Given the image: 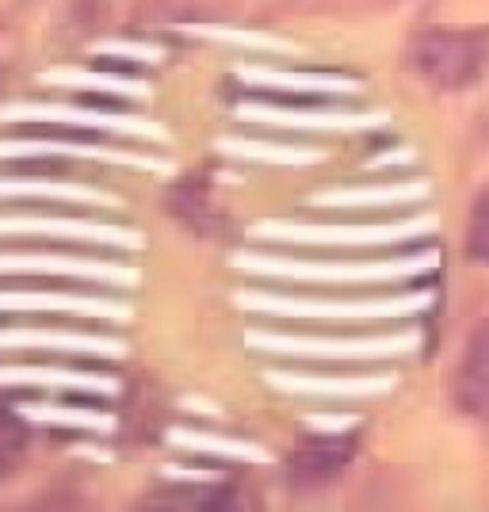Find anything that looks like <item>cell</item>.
Returning a JSON list of instances; mask_svg holds the SVG:
<instances>
[{
    "label": "cell",
    "mask_w": 489,
    "mask_h": 512,
    "mask_svg": "<svg viewBox=\"0 0 489 512\" xmlns=\"http://www.w3.org/2000/svg\"><path fill=\"white\" fill-rule=\"evenodd\" d=\"M0 241L20 245H85V249H138L142 237L88 214H73L62 207H8L0 214Z\"/></svg>",
    "instance_id": "1"
},
{
    "label": "cell",
    "mask_w": 489,
    "mask_h": 512,
    "mask_svg": "<svg viewBox=\"0 0 489 512\" xmlns=\"http://www.w3.org/2000/svg\"><path fill=\"white\" fill-rule=\"evenodd\" d=\"M413 73L440 92L478 85L489 65L486 27H428L409 46Z\"/></svg>",
    "instance_id": "2"
},
{
    "label": "cell",
    "mask_w": 489,
    "mask_h": 512,
    "mask_svg": "<svg viewBox=\"0 0 489 512\" xmlns=\"http://www.w3.org/2000/svg\"><path fill=\"white\" fill-rule=\"evenodd\" d=\"M0 276H58L96 287H130L138 272L100 253H73V249H12L0 253Z\"/></svg>",
    "instance_id": "3"
},
{
    "label": "cell",
    "mask_w": 489,
    "mask_h": 512,
    "mask_svg": "<svg viewBox=\"0 0 489 512\" xmlns=\"http://www.w3.org/2000/svg\"><path fill=\"white\" fill-rule=\"evenodd\" d=\"M360 440L352 432H333V436H302L295 451L287 455V482L295 490H321L329 482H337L348 463L356 459Z\"/></svg>",
    "instance_id": "4"
},
{
    "label": "cell",
    "mask_w": 489,
    "mask_h": 512,
    "mask_svg": "<svg viewBox=\"0 0 489 512\" xmlns=\"http://www.w3.org/2000/svg\"><path fill=\"white\" fill-rule=\"evenodd\" d=\"M8 119H31V123H65L69 134H88V138H161V130L146 119H130V115H111L100 107L73 111V107H16L8 111Z\"/></svg>",
    "instance_id": "5"
},
{
    "label": "cell",
    "mask_w": 489,
    "mask_h": 512,
    "mask_svg": "<svg viewBox=\"0 0 489 512\" xmlns=\"http://www.w3.org/2000/svg\"><path fill=\"white\" fill-rule=\"evenodd\" d=\"M0 207H62V211H77V207H104L111 211L115 203L96 188L73 184V180H46V176H4L0 180Z\"/></svg>",
    "instance_id": "6"
},
{
    "label": "cell",
    "mask_w": 489,
    "mask_h": 512,
    "mask_svg": "<svg viewBox=\"0 0 489 512\" xmlns=\"http://www.w3.org/2000/svg\"><path fill=\"white\" fill-rule=\"evenodd\" d=\"M0 352H46L54 360L65 356H119L123 344L100 333H73V329H0Z\"/></svg>",
    "instance_id": "7"
},
{
    "label": "cell",
    "mask_w": 489,
    "mask_h": 512,
    "mask_svg": "<svg viewBox=\"0 0 489 512\" xmlns=\"http://www.w3.org/2000/svg\"><path fill=\"white\" fill-rule=\"evenodd\" d=\"M451 402L459 413L486 421L489 417V318L467 337V348L451 375Z\"/></svg>",
    "instance_id": "8"
},
{
    "label": "cell",
    "mask_w": 489,
    "mask_h": 512,
    "mask_svg": "<svg viewBox=\"0 0 489 512\" xmlns=\"http://www.w3.org/2000/svg\"><path fill=\"white\" fill-rule=\"evenodd\" d=\"M23 310H46L65 318H100L127 321V306L115 299H92L77 291H0V314H23Z\"/></svg>",
    "instance_id": "9"
},
{
    "label": "cell",
    "mask_w": 489,
    "mask_h": 512,
    "mask_svg": "<svg viewBox=\"0 0 489 512\" xmlns=\"http://www.w3.org/2000/svg\"><path fill=\"white\" fill-rule=\"evenodd\" d=\"M169 211L199 234H222L226 230V218L211 199V172L180 176L169 188Z\"/></svg>",
    "instance_id": "10"
},
{
    "label": "cell",
    "mask_w": 489,
    "mask_h": 512,
    "mask_svg": "<svg viewBox=\"0 0 489 512\" xmlns=\"http://www.w3.org/2000/svg\"><path fill=\"white\" fill-rule=\"evenodd\" d=\"M0 383H27V386H50V390H81V394H104L111 398L119 383L111 375H96V371H69V367H50V363H35V367H0Z\"/></svg>",
    "instance_id": "11"
},
{
    "label": "cell",
    "mask_w": 489,
    "mask_h": 512,
    "mask_svg": "<svg viewBox=\"0 0 489 512\" xmlns=\"http://www.w3.org/2000/svg\"><path fill=\"white\" fill-rule=\"evenodd\" d=\"M241 501H249L237 486L226 482H192V486H165V490L149 493L153 509H188V512H222V509H241Z\"/></svg>",
    "instance_id": "12"
},
{
    "label": "cell",
    "mask_w": 489,
    "mask_h": 512,
    "mask_svg": "<svg viewBox=\"0 0 489 512\" xmlns=\"http://www.w3.org/2000/svg\"><path fill=\"white\" fill-rule=\"evenodd\" d=\"M43 153H69V157H85V161H123L134 169H149L146 153L134 150H107L96 142H73V134L62 142H0V157H43Z\"/></svg>",
    "instance_id": "13"
},
{
    "label": "cell",
    "mask_w": 489,
    "mask_h": 512,
    "mask_svg": "<svg viewBox=\"0 0 489 512\" xmlns=\"http://www.w3.org/2000/svg\"><path fill=\"white\" fill-rule=\"evenodd\" d=\"M31 451V421L20 409L0 406V482H8Z\"/></svg>",
    "instance_id": "14"
},
{
    "label": "cell",
    "mask_w": 489,
    "mask_h": 512,
    "mask_svg": "<svg viewBox=\"0 0 489 512\" xmlns=\"http://www.w3.org/2000/svg\"><path fill=\"white\" fill-rule=\"evenodd\" d=\"M467 256L474 264L489 268V184L478 192L474 207H470V226H467Z\"/></svg>",
    "instance_id": "15"
}]
</instances>
